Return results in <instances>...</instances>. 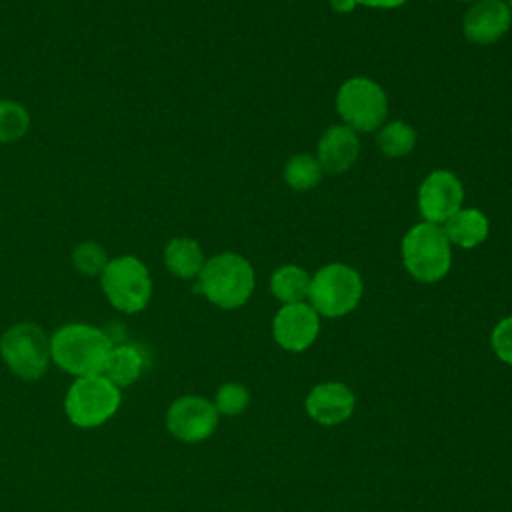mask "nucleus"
I'll use <instances>...</instances> for the list:
<instances>
[{"instance_id":"f257e3e1","label":"nucleus","mask_w":512,"mask_h":512,"mask_svg":"<svg viewBox=\"0 0 512 512\" xmlns=\"http://www.w3.org/2000/svg\"><path fill=\"white\" fill-rule=\"evenodd\" d=\"M112 346L106 330L86 322L64 324L50 336L52 362L76 378L102 374Z\"/></svg>"},{"instance_id":"f03ea898","label":"nucleus","mask_w":512,"mask_h":512,"mask_svg":"<svg viewBox=\"0 0 512 512\" xmlns=\"http://www.w3.org/2000/svg\"><path fill=\"white\" fill-rule=\"evenodd\" d=\"M256 288V272L250 260L238 252H218L206 258L196 278V292L222 310L242 308Z\"/></svg>"},{"instance_id":"7ed1b4c3","label":"nucleus","mask_w":512,"mask_h":512,"mask_svg":"<svg viewBox=\"0 0 512 512\" xmlns=\"http://www.w3.org/2000/svg\"><path fill=\"white\" fill-rule=\"evenodd\" d=\"M400 254L406 272L422 284L444 280L452 266V244L442 226L424 220L404 234Z\"/></svg>"},{"instance_id":"20e7f679","label":"nucleus","mask_w":512,"mask_h":512,"mask_svg":"<svg viewBox=\"0 0 512 512\" xmlns=\"http://www.w3.org/2000/svg\"><path fill=\"white\" fill-rule=\"evenodd\" d=\"M364 294L360 272L344 262H330L310 278L306 302L324 318H342L356 310Z\"/></svg>"},{"instance_id":"39448f33","label":"nucleus","mask_w":512,"mask_h":512,"mask_svg":"<svg viewBox=\"0 0 512 512\" xmlns=\"http://www.w3.org/2000/svg\"><path fill=\"white\" fill-rule=\"evenodd\" d=\"M98 278L106 300L118 312L138 314L152 298V276L138 256L120 254L110 258Z\"/></svg>"},{"instance_id":"423d86ee","label":"nucleus","mask_w":512,"mask_h":512,"mask_svg":"<svg viewBox=\"0 0 512 512\" xmlns=\"http://www.w3.org/2000/svg\"><path fill=\"white\" fill-rule=\"evenodd\" d=\"M336 112L354 132H376L388 120V96L376 80L352 76L336 92Z\"/></svg>"},{"instance_id":"0eeeda50","label":"nucleus","mask_w":512,"mask_h":512,"mask_svg":"<svg viewBox=\"0 0 512 512\" xmlns=\"http://www.w3.org/2000/svg\"><path fill=\"white\" fill-rule=\"evenodd\" d=\"M122 400L120 388L104 374L82 376L72 382L64 398L68 420L78 428H94L110 420Z\"/></svg>"},{"instance_id":"6e6552de","label":"nucleus","mask_w":512,"mask_h":512,"mask_svg":"<svg viewBox=\"0 0 512 512\" xmlns=\"http://www.w3.org/2000/svg\"><path fill=\"white\" fill-rule=\"evenodd\" d=\"M0 356L18 378L38 380L52 360L50 336L36 322L12 324L0 338Z\"/></svg>"},{"instance_id":"1a4fd4ad","label":"nucleus","mask_w":512,"mask_h":512,"mask_svg":"<svg viewBox=\"0 0 512 512\" xmlns=\"http://www.w3.org/2000/svg\"><path fill=\"white\" fill-rule=\"evenodd\" d=\"M220 414L212 400L198 394H184L176 398L166 410L168 432L186 444L204 442L218 426Z\"/></svg>"},{"instance_id":"9d476101","label":"nucleus","mask_w":512,"mask_h":512,"mask_svg":"<svg viewBox=\"0 0 512 512\" xmlns=\"http://www.w3.org/2000/svg\"><path fill=\"white\" fill-rule=\"evenodd\" d=\"M416 204L424 222L442 226L462 208L464 186L452 170L436 168L420 182Z\"/></svg>"},{"instance_id":"9b49d317","label":"nucleus","mask_w":512,"mask_h":512,"mask_svg":"<svg viewBox=\"0 0 512 512\" xmlns=\"http://www.w3.org/2000/svg\"><path fill=\"white\" fill-rule=\"evenodd\" d=\"M320 332V314L304 300L282 304L272 318V336L286 352H304Z\"/></svg>"},{"instance_id":"f8f14e48","label":"nucleus","mask_w":512,"mask_h":512,"mask_svg":"<svg viewBox=\"0 0 512 512\" xmlns=\"http://www.w3.org/2000/svg\"><path fill=\"white\" fill-rule=\"evenodd\" d=\"M512 26V12L504 0H480L470 4L462 18V34L468 42L488 46L498 42Z\"/></svg>"},{"instance_id":"ddd939ff","label":"nucleus","mask_w":512,"mask_h":512,"mask_svg":"<svg viewBox=\"0 0 512 512\" xmlns=\"http://www.w3.org/2000/svg\"><path fill=\"white\" fill-rule=\"evenodd\" d=\"M304 408L314 422L322 426H336L352 416L356 408V396L344 382L328 380L316 384L306 394Z\"/></svg>"},{"instance_id":"4468645a","label":"nucleus","mask_w":512,"mask_h":512,"mask_svg":"<svg viewBox=\"0 0 512 512\" xmlns=\"http://www.w3.org/2000/svg\"><path fill=\"white\" fill-rule=\"evenodd\" d=\"M360 146L362 144L358 132L342 122L332 124L322 132L316 144V158L324 172L342 174L356 164L360 156Z\"/></svg>"},{"instance_id":"2eb2a0df","label":"nucleus","mask_w":512,"mask_h":512,"mask_svg":"<svg viewBox=\"0 0 512 512\" xmlns=\"http://www.w3.org/2000/svg\"><path fill=\"white\" fill-rule=\"evenodd\" d=\"M442 230L452 248L472 250L480 246L490 234L488 216L478 208H460L452 218L442 224Z\"/></svg>"},{"instance_id":"dca6fc26","label":"nucleus","mask_w":512,"mask_h":512,"mask_svg":"<svg viewBox=\"0 0 512 512\" xmlns=\"http://www.w3.org/2000/svg\"><path fill=\"white\" fill-rule=\"evenodd\" d=\"M162 260L168 272L182 280L198 278L206 264V256L200 242L188 236L170 238L162 250Z\"/></svg>"},{"instance_id":"f3484780","label":"nucleus","mask_w":512,"mask_h":512,"mask_svg":"<svg viewBox=\"0 0 512 512\" xmlns=\"http://www.w3.org/2000/svg\"><path fill=\"white\" fill-rule=\"evenodd\" d=\"M144 368H146L144 348L134 342H122L112 346L102 374L122 390L134 384L142 376Z\"/></svg>"},{"instance_id":"a211bd4d","label":"nucleus","mask_w":512,"mask_h":512,"mask_svg":"<svg viewBox=\"0 0 512 512\" xmlns=\"http://www.w3.org/2000/svg\"><path fill=\"white\" fill-rule=\"evenodd\" d=\"M310 274L298 264H282L270 276V292L282 304L304 302L308 298Z\"/></svg>"},{"instance_id":"6ab92c4d","label":"nucleus","mask_w":512,"mask_h":512,"mask_svg":"<svg viewBox=\"0 0 512 512\" xmlns=\"http://www.w3.org/2000/svg\"><path fill=\"white\" fill-rule=\"evenodd\" d=\"M418 134L404 120H386L376 130V148L386 158H404L416 146Z\"/></svg>"},{"instance_id":"aec40b11","label":"nucleus","mask_w":512,"mask_h":512,"mask_svg":"<svg viewBox=\"0 0 512 512\" xmlns=\"http://www.w3.org/2000/svg\"><path fill=\"white\" fill-rule=\"evenodd\" d=\"M282 178H284L288 188H292L296 192H308V190L316 188L322 182L324 168L320 166L316 156L300 152V154H294L286 160L284 170H282Z\"/></svg>"},{"instance_id":"412c9836","label":"nucleus","mask_w":512,"mask_h":512,"mask_svg":"<svg viewBox=\"0 0 512 512\" xmlns=\"http://www.w3.org/2000/svg\"><path fill=\"white\" fill-rule=\"evenodd\" d=\"M30 130L28 108L10 98H0V144H14Z\"/></svg>"},{"instance_id":"4be33fe9","label":"nucleus","mask_w":512,"mask_h":512,"mask_svg":"<svg viewBox=\"0 0 512 512\" xmlns=\"http://www.w3.org/2000/svg\"><path fill=\"white\" fill-rule=\"evenodd\" d=\"M70 258H72V266L84 276H100L110 260L106 254V248L94 240L78 242Z\"/></svg>"},{"instance_id":"5701e85b","label":"nucleus","mask_w":512,"mask_h":512,"mask_svg":"<svg viewBox=\"0 0 512 512\" xmlns=\"http://www.w3.org/2000/svg\"><path fill=\"white\" fill-rule=\"evenodd\" d=\"M214 406L222 416H238L250 404V392L240 382H224L214 394Z\"/></svg>"},{"instance_id":"b1692460","label":"nucleus","mask_w":512,"mask_h":512,"mask_svg":"<svg viewBox=\"0 0 512 512\" xmlns=\"http://www.w3.org/2000/svg\"><path fill=\"white\" fill-rule=\"evenodd\" d=\"M490 346L498 360L512 366V314L496 322L490 334Z\"/></svg>"},{"instance_id":"393cba45","label":"nucleus","mask_w":512,"mask_h":512,"mask_svg":"<svg viewBox=\"0 0 512 512\" xmlns=\"http://www.w3.org/2000/svg\"><path fill=\"white\" fill-rule=\"evenodd\" d=\"M358 6H366V8H378V10H392V8H400L404 6L408 0H356Z\"/></svg>"},{"instance_id":"a878e982","label":"nucleus","mask_w":512,"mask_h":512,"mask_svg":"<svg viewBox=\"0 0 512 512\" xmlns=\"http://www.w3.org/2000/svg\"><path fill=\"white\" fill-rule=\"evenodd\" d=\"M330 2V8L336 12V14H350L354 12V8L358 6L356 0H328Z\"/></svg>"},{"instance_id":"bb28decb","label":"nucleus","mask_w":512,"mask_h":512,"mask_svg":"<svg viewBox=\"0 0 512 512\" xmlns=\"http://www.w3.org/2000/svg\"><path fill=\"white\" fill-rule=\"evenodd\" d=\"M460 2H464V4H474V2H480V0H460Z\"/></svg>"},{"instance_id":"cd10ccee","label":"nucleus","mask_w":512,"mask_h":512,"mask_svg":"<svg viewBox=\"0 0 512 512\" xmlns=\"http://www.w3.org/2000/svg\"><path fill=\"white\" fill-rule=\"evenodd\" d=\"M506 4H508V8H510V12H512V0H504Z\"/></svg>"},{"instance_id":"c85d7f7f","label":"nucleus","mask_w":512,"mask_h":512,"mask_svg":"<svg viewBox=\"0 0 512 512\" xmlns=\"http://www.w3.org/2000/svg\"><path fill=\"white\" fill-rule=\"evenodd\" d=\"M432 2H434V0H432Z\"/></svg>"}]
</instances>
